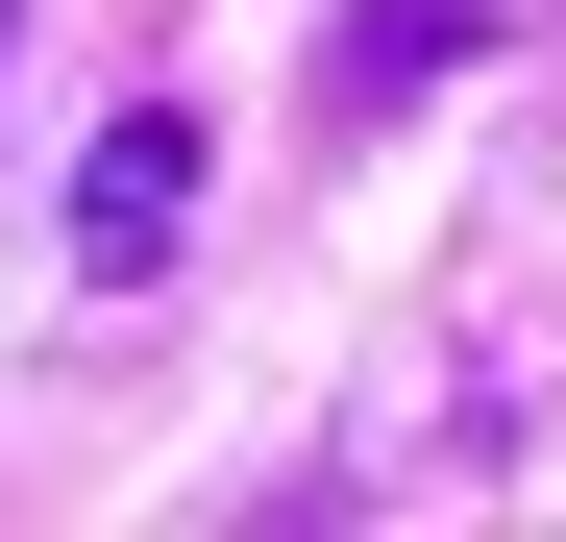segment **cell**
<instances>
[{"mask_svg": "<svg viewBox=\"0 0 566 542\" xmlns=\"http://www.w3.org/2000/svg\"><path fill=\"white\" fill-rule=\"evenodd\" d=\"M172 222H198V124H99V173H74V247H99V271H172Z\"/></svg>", "mask_w": 566, "mask_h": 542, "instance_id": "1", "label": "cell"}, {"mask_svg": "<svg viewBox=\"0 0 566 542\" xmlns=\"http://www.w3.org/2000/svg\"><path fill=\"white\" fill-rule=\"evenodd\" d=\"M0 25H25V0H0Z\"/></svg>", "mask_w": 566, "mask_h": 542, "instance_id": "2", "label": "cell"}]
</instances>
